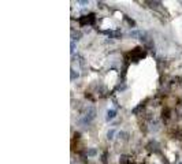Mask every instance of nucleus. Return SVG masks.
Here are the masks:
<instances>
[{
    "mask_svg": "<svg viewBox=\"0 0 182 164\" xmlns=\"http://www.w3.org/2000/svg\"><path fill=\"white\" fill-rule=\"evenodd\" d=\"M94 118H96V108L92 107V105H89V107L85 109L84 115H82L81 122L84 123V125H86V123H90Z\"/></svg>",
    "mask_w": 182,
    "mask_h": 164,
    "instance_id": "obj_1",
    "label": "nucleus"
},
{
    "mask_svg": "<svg viewBox=\"0 0 182 164\" xmlns=\"http://www.w3.org/2000/svg\"><path fill=\"white\" fill-rule=\"evenodd\" d=\"M145 56V51L143 48H134V49L130 52V59L133 62H138L140 59H143Z\"/></svg>",
    "mask_w": 182,
    "mask_h": 164,
    "instance_id": "obj_2",
    "label": "nucleus"
},
{
    "mask_svg": "<svg viewBox=\"0 0 182 164\" xmlns=\"http://www.w3.org/2000/svg\"><path fill=\"white\" fill-rule=\"evenodd\" d=\"M80 23H81L82 26H85V25H93V23H94V15H93V14H89V15H86V17H82V18H80Z\"/></svg>",
    "mask_w": 182,
    "mask_h": 164,
    "instance_id": "obj_3",
    "label": "nucleus"
},
{
    "mask_svg": "<svg viewBox=\"0 0 182 164\" xmlns=\"http://www.w3.org/2000/svg\"><path fill=\"white\" fill-rule=\"evenodd\" d=\"M116 115V111L115 109H110L108 112H107V120H111V119H114V116Z\"/></svg>",
    "mask_w": 182,
    "mask_h": 164,
    "instance_id": "obj_4",
    "label": "nucleus"
},
{
    "mask_svg": "<svg viewBox=\"0 0 182 164\" xmlns=\"http://www.w3.org/2000/svg\"><path fill=\"white\" fill-rule=\"evenodd\" d=\"M127 156H122V157H120V164H127V161H129V160H127Z\"/></svg>",
    "mask_w": 182,
    "mask_h": 164,
    "instance_id": "obj_5",
    "label": "nucleus"
},
{
    "mask_svg": "<svg viewBox=\"0 0 182 164\" xmlns=\"http://www.w3.org/2000/svg\"><path fill=\"white\" fill-rule=\"evenodd\" d=\"M77 77H78V74H77L76 71H74V70L71 69V81H74V79H76Z\"/></svg>",
    "mask_w": 182,
    "mask_h": 164,
    "instance_id": "obj_6",
    "label": "nucleus"
},
{
    "mask_svg": "<svg viewBox=\"0 0 182 164\" xmlns=\"http://www.w3.org/2000/svg\"><path fill=\"white\" fill-rule=\"evenodd\" d=\"M114 134H115V131H114V130H110V131H108V134H107V137H108V139H112L114 137Z\"/></svg>",
    "mask_w": 182,
    "mask_h": 164,
    "instance_id": "obj_7",
    "label": "nucleus"
},
{
    "mask_svg": "<svg viewBox=\"0 0 182 164\" xmlns=\"http://www.w3.org/2000/svg\"><path fill=\"white\" fill-rule=\"evenodd\" d=\"M97 152H96V149H89L88 151V156H94Z\"/></svg>",
    "mask_w": 182,
    "mask_h": 164,
    "instance_id": "obj_8",
    "label": "nucleus"
},
{
    "mask_svg": "<svg viewBox=\"0 0 182 164\" xmlns=\"http://www.w3.org/2000/svg\"><path fill=\"white\" fill-rule=\"evenodd\" d=\"M70 48H71V53H73V52H74V51H76V43H74V41H71V45H70Z\"/></svg>",
    "mask_w": 182,
    "mask_h": 164,
    "instance_id": "obj_9",
    "label": "nucleus"
}]
</instances>
